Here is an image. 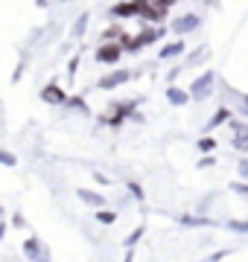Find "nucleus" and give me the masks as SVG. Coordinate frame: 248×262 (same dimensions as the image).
I'll return each instance as SVG.
<instances>
[{"label":"nucleus","instance_id":"12","mask_svg":"<svg viewBox=\"0 0 248 262\" xmlns=\"http://www.w3.org/2000/svg\"><path fill=\"white\" fill-rule=\"evenodd\" d=\"M134 105H137V102H126V105H120V108L114 111V117H108V122H111V125H120V122H123V117H126L129 111H132Z\"/></svg>","mask_w":248,"mask_h":262},{"label":"nucleus","instance_id":"24","mask_svg":"<svg viewBox=\"0 0 248 262\" xmlns=\"http://www.w3.org/2000/svg\"><path fill=\"white\" fill-rule=\"evenodd\" d=\"M105 38H120V41H126V35H123V29H120V27L105 29Z\"/></svg>","mask_w":248,"mask_h":262},{"label":"nucleus","instance_id":"25","mask_svg":"<svg viewBox=\"0 0 248 262\" xmlns=\"http://www.w3.org/2000/svg\"><path fill=\"white\" fill-rule=\"evenodd\" d=\"M172 3H175V0H155V9H161V12H167L172 6Z\"/></svg>","mask_w":248,"mask_h":262},{"label":"nucleus","instance_id":"10","mask_svg":"<svg viewBox=\"0 0 248 262\" xmlns=\"http://www.w3.org/2000/svg\"><path fill=\"white\" fill-rule=\"evenodd\" d=\"M184 50H187V44H184V41H172V44H167V47L158 50V56H161L163 61H167V58H178V56L184 53Z\"/></svg>","mask_w":248,"mask_h":262},{"label":"nucleus","instance_id":"4","mask_svg":"<svg viewBox=\"0 0 248 262\" xmlns=\"http://www.w3.org/2000/svg\"><path fill=\"white\" fill-rule=\"evenodd\" d=\"M163 35V29H149V32H140L137 38H132V41H126V47L129 53H137V50H143L146 44H152V41H158V38Z\"/></svg>","mask_w":248,"mask_h":262},{"label":"nucleus","instance_id":"13","mask_svg":"<svg viewBox=\"0 0 248 262\" xmlns=\"http://www.w3.org/2000/svg\"><path fill=\"white\" fill-rule=\"evenodd\" d=\"M111 15H120V18L123 15H137V6H134V0L132 3H117L114 9H111Z\"/></svg>","mask_w":248,"mask_h":262},{"label":"nucleus","instance_id":"28","mask_svg":"<svg viewBox=\"0 0 248 262\" xmlns=\"http://www.w3.org/2000/svg\"><path fill=\"white\" fill-rule=\"evenodd\" d=\"M149 3H152V0H134V6H137V12L143 9V6H149Z\"/></svg>","mask_w":248,"mask_h":262},{"label":"nucleus","instance_id":"23","mask_svg":"<svg viewBox=\"0 0 248 262\" xmlns=\"http://www.w3.org/2000/svg\"><path fill=\"white\" fill-rule=\"evenodd\" d=\"M231 189H234V192H239V195H248V184H245V181H234V184H231Z\"/></svg>","mask_w":248,"mask_h":262},{"label":"nucleus","instance_id":"27","mask_svg":"<svg viewBox=\"0 0 248 262\" xmlns=\"http://www.w3.org/2000/svg\"><path fill=\"white\" fill-rule=\"evenodd\" d=\"M239 175H242V178H248V158L239 163Z\"/></svg>","mask_w":248,"mask_h":262},{"label":"nucleus","instance_id":"15","mask_svg":"<svg viewBox=\"0 0 248 262\" xmlns=\"http://www.w3.org/2000/svg\"><path fill=\"white\" fill-rule=\"evenodd\" d=\"M181 222H184V225H190V227H204V225H210V219H199V215H181Z\"/></svg>","mask_w":248,"mask_h":262},{"label":"nucleus","instance_id":"30","mask_svg":"<svg viewBox=\"0 0 248 262\" xmlns=\"http://www.w3.org/2000/svg\"><path fill=\"white\" fill-rule=\"evenodd\" d=\"M132 259H134V253L129 251V253H126V259H123V262H132Z\"/></svg>","mask_w":248,"mask_h":262},{"label":"nucleus","instance_id":"6","mask_svg":"<svg viewBox=\"0 0 248 262\" xmlns=\"http://www.w3.org/2000/svg\"><path fill=\"white\" fill-rule=\"evenodd\" d=\"M129 70H114V73H108V76H102L99 79V88L102 91H111V88H117V84H123V82H129Z\"/></svg>","mask_w":248,"mask_h":262},{"label":"nucleus","instance_id":"16","mask_svg":"<svg viewBox=\"0 0 248 262\" xmlns=\"http://www.w3.org/2000/svg\"><path fill=\"white\" fill-rule=\"evenodd\" d=\"M85 27H88V15H82V18L76 20V27H73V38H82V35H85Z\"/></svg>","mask_w":248,"mask_h":262},{"label":"nucleus","instance_id":"20","mask_svg":"<svg viewBox=\"0 0 248 262\" xmlns=\"http://www.w3.org/2000/svg\"><path fill=\"white\" fill-rule=\"evenodd\" d=\"M199 149H201V151H213V149H216V140H213V137H201V140H199Z\"/></svg>","mask_w":248,"mask_h":262},{"label":"nucleus","instance_id":"11","mask_svg":"<svg viewBox=\"0 0 248 262\" xmlns=\"http://www.w3.org/2000/svg\"><path fill=\"white\" fill-rule=\"evenodd\" d=\"M231 120V108H219V111L210 117V122H208V131H213V128H219L222 122H228Z\"/></svg>","mask_w":248,"mask_h":262},{"label":"nucleus","instance_id":"1","mask_svg":"<svg viewBox=\"0 0 248 262\" xmlns=\"http://www.w3.org/2000/svg\"><path fill=\"white\" fill-rule=\"evenodd\" d=\"M213 82H216V73L213 70H208V73H201L196 82L190 84V99H196V102H201V99H208L210 94H213Z\"/></svg>","mask_w":248,"mask_h":262},{"label":"nucleus","instance_id":"26","mask_svg":"<svg viewBox=\"0 0 248 262\" xmlns=\"http://www.w3.org/2000/svg\"><path fill=\"white\" fill-rule=\"evenodd\" d=\"M129 189H132V195L137 198V201H143V189L137 187V184H129Z\"/></svg>","mask_w":248,"mask_h":262},{"label":"nucleus","instance_id":"21","mask_svg":"<svg viewBox=\"0 0 248 262\" xmlns=\"http://www.w3.org/2000/svg\"><path fill=\"white\" fill-rule=\"evenodd\" d=\"M234 149L248 151V134H239V137H234Z\"/></svg>","mask_w":248,"mask_h":262},{"label":"nucleus","instance_id":"32","mask_svg":"<svg viewBox=\"0 0 248 262\" xmlns=\"http://www.w3.org/2000/svg\"><path fill=\"white\" fill-rule=\"evenodd\" d=\"M3 215H6V210H3V207H0V219H3Z\"/></svg>","mask_w":248,"mask_h":262},{"label":"nucleus","instance_id":"9","mask_svg":"<svg viewBox=\"0 0 248 262\" xmlns=\"http://www.w3.org/2000/svg\"><path fill=\"white\" fill-rule=\"evenodd\" d=\"M76 195H79V201H85V204H88V207H94V210H99V207H105V198L99 195V192H91V189L79 187V189H76Z\"/></svg>","mask_w":248,"mask_h":262},{"label":"nucleus","instance_id":"2","mask_svg":"<svg viewBox=\"0 0 248 262\" xmlns=\"http://www.w3.org/2000/svg\"><path fill=\"white\" fill-rule=\"evenodd\" d=\"M120 56H123L120 41H108L102 47H96V61L99 64H114V61H120Z\"/></svg>","mask_w":248,"mask_h":262},{"label":"nucleus","instance_id":"8","mask_svg":"<svg viewBox=\"0 0 248 262\" xmlns=\"http://www.w3.org/2000/svg\"><path fill=\"white\" fill-rule=\"evenodd\" d=\"M167 102L175 105V108H181V105L190 102V94L181 91V88H175V84H170V88H167Z\"/></svg>","mask_w":248,"mask_h":262},{"label":"nucleus","instance_id":"5","mask_svg":"<svg viewBox=\"0 0 248 262\" xmlns=\"http://www.w3.org/2000/svg\"><path fill=\"white\" fill-rule=\"evenodd\" d=\"M199 24H201L199 15H181V18L172 24V32H175V35H187L193 29H199Z\"/></svg>","mask_w":248,"mask_h":262},{"label":"nucleus","instance_id":"17","mask_svg":"<svg viewBox=\"0 0 248 262\" xmlns=\"http://www.w3.org/2000/svg\"><path fill=\"white\" fill-rule=\"evenodd\" d=\"M65 102L70 105V108H79V111H82V114H88V105L82 102V99H79V96H67Z\"/></svg>","mask_w":248,"mask_h":262},{"label":"nucleus","instance_id":"22","mask_svg":"<svg viewBox=\"0 0 248 262\" xmlns=\"http://www.w3.org/2000/svg\"><path fill=\"white\" fill-rule=\"evenodd\" d=\"M0 163H3V166H15V163H18V158H15V155H9V151H0Z\"/></svg>","mask_w":248,"mask_h":262},{"label":"nucleus","instance_id":"18","mask_svg":"<svg viewBox=\"0 0 248 262\" xmlns=\"http://www.w3.org/2000/svg\"><path fill=\"white\" fill-rule=\"evenodd\" d=\"M140 236H143V227H134L132 233L126 236V248H132V245L137 242V239H140Z\"/></svg>","mask_w":248,"mask_h":262},{"label":"nucleus","instance_id":"14","mask_svg":"<svg viewBox=\"0 0 248 262\" xmlns=\"http://www.w3.org/2000/svg\"><path fill=\"white\" fill-rule=\"evenodd\" d=\"M96 222H102V225H114L117 222V213H111V210H94Z\"/></svg>","mask_w":248,"mask_h":262},{"label":"nucleus","instance_id":"31","mask_svg":"<svg viewBox=\"0 0 248 262\" xmlns=\"http://www.w3.org/2000/svg\"><path fill=\"white\" fill-rule=\"evenodd\" d=\"M242 102H245V117H248V94H245V99H242Z\"/></svg>","mask_w":248,"mask_h":262},{"label":"nucleus","instance_id":"19","mask_svg":"<svg viewBox=\"0 0 248 262\" xmlns=\"http://www.w3.org/2000/svg\"><path fill=\"white\" fill-rule=\"evenodd\" d=\"M228 227L234 233H248V222H237V219H234V222H228Z\"/></svg>","mask_w":248,"mask_h":262},{"label":"nucleus","instance_id":"7","mask_svg":"<svg viewBox=\"0 0 248 262\" xmlns=\"http://www.w3.org/2000/svg\"><path fill=\"white\" fill-rule=\"evenodd\" d=\"M41 99H44V102H53V105H61L67 96H65L61 88H56V84H44V88H41Z\"/></svg>","mask_w":248,"mask_h":262},{"label":"nucleus","instance_id":"3","mask_svg":"<svg viewBox=\"0 0 248 262\" xmlns=\"http://www.w3.org/2000/svg\"><path fill=\"white\" fill-rule=\"evenodd\" d=\"M24 253H27L32 262H47L50 259V251L41 245V239H35V236L24 239Z\"/></svg>","mask_w":248,"mask_h":262},{"label":"nucleus","instance_id":"29","mask_svg":"<svg viewBox=\"0 0 248 262\" xmlns=\"http://www.w3.org/2000/svg\"><path fill=\"white\" fill-rule=\"evenodd\" d=\"M3 236H6V222L0 219V239H3Z\"/></svg>","mask_w":248,"mask_h":262}]
</instances>
